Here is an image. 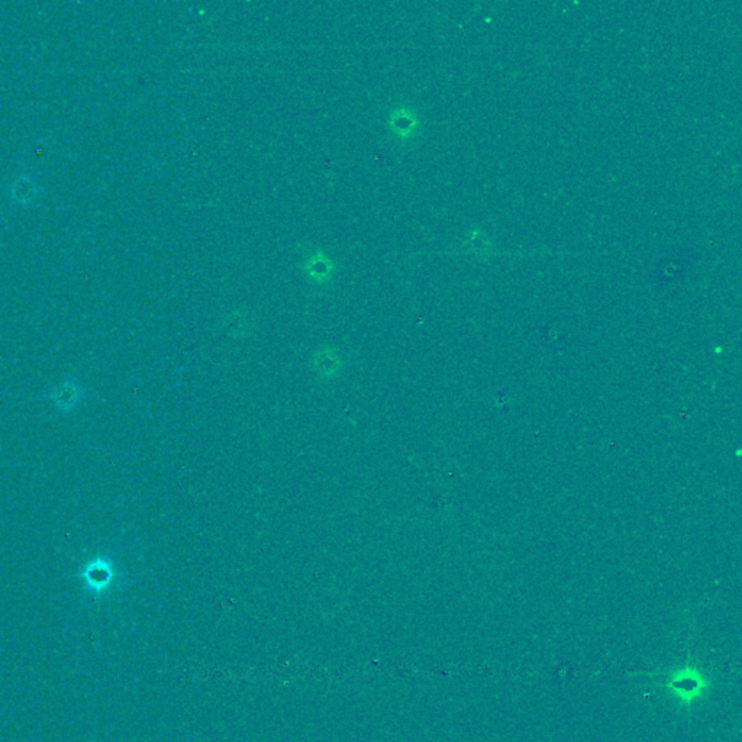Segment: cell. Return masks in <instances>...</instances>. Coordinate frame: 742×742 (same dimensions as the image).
Returning <instances> with one entry per match:
<instances>
[{
  "mask_svg": "<svg viewBox=\"0 0 742 742\" xmlns=\"http://www.w3.org/2000/svg\"><path fill=\"white\" fill-rule=\"evenodd\" d=\"M92 587H105L113 577V565L106 555H98L84 567V574Z\"/></svg>",
  "mask_w": 742,
  "mask_h": 742,
  "instance_id": "cell-2",
  "label": "cell"
},
{
  "mask_svg": "<svg viewBox=\"0 0 742 742\" xmlns=\"http://www.w3.org/2000/svg\"><path fill=\"white\" fill-rule=\"evenodd\" d=\"M319 374H325L326 377H331L335 374V371L339 370V359L336 354L332 353V350L319 351L316 354V361L314 366Z\"/></svg>",
  "mask_w": 742,
  "mask_h": 742,
  "instance_id": "cell-5",
  "label": "cell"
},
{
  "mask_svg": "<svg viewBox=\"0 0 742 742\" xmlns=\"http://www.w3.org/2000/svg\"><path fill=\"white\" fill-rule=\"evenodd\" d=\"M304 269H306L308 274L316 280V282H325L331 277V272H332V267H331V261L322 255L321 252H315L312 255H309L306 258V264H304Z\"/></svg>",
  "mask_w": 742,
  "mask_h": 742,
  "instance_id": "cell-4",
  "label": "cell"
},
{
  "mask_svg": "<svg viewBox=\"0 0 742 742\" xmlns=\"http://www.w3.org/2000/svg\"><path fill=\"white\" fill-rule=\"evenodd\" d=\"M80 396H81V390L73 381H66L63 386L57 387L51 395L56 406L63 411H68L74 405H77Z\"/></svg>",
  "mask_w": 742,
  "mask_h": 742,
  "instance_id": "cell-3",
  "label": "cell"
},
{
  "mask_svg": "<svg viewBox=\"0 0 742 742\" xmlns=\"http://www.w3.org/2000/svg\"><path fill=\"white\" fill-rule=\"evenodd\" d=\"M669 687L680 697L683 702L693 701L697 694H701L702 689L705 687V681L702 677L691 671V673H679L671 679L669 683Z\"/></svg>",
  "mask_w": 742,
  "mask_h": 742,
  "instance_id": "cell-1",
  "label": "cell"
},
{
  "mask_svg": "<svg viewBox=\"0 0 742 742\" xmlns=\"http://www.w3.org/2000/svg\"><path fill=\"white\" fill-rule=\"evenodd\" d=\"M390 125H391L393 130L403 133V130H406L412 126V122L406 115H393L390 119Z\"/></svg>",
  "mask_w": 742,
  "mask_h": 742,
  "instance_id": "cell-6",
  "label": "cell"
}]
</instances>
